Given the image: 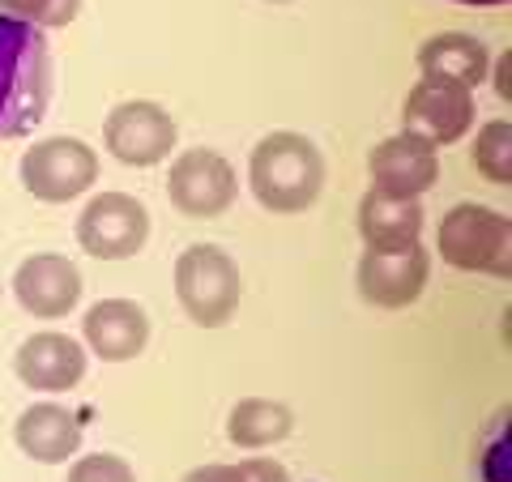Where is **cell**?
<instances>
[{"label":"cell","instance_id":"9a60e30c","mask_svg":"<svg viewBox=\"0 0 512 482\" xmlns=\"http://www.w3.org/2000/svg\"><path fill=\"white\" fill-rule=\"evenodd\" d=\"M13 440H18V448L30 461L64 465L82 448V423L64 406H56V401H39V406L22 410L18 427H13Z\"/></svg>","mask_w":512,"mask_h":482},{"label":"cell","instance_id":"d6986e66","mask_svg":"<svg viewBox=\"0 0 512 482\" xmlns=\"http://www.w3.org/2000/svg\"><path fill=\"white\" fill-rule=\"evenodd\" d=\"M470 158L491 184H512V124L508 120H487L483 128H478Z\"/></svg>","mask_w":512,"mask_h":482},{"label":"cell","instance_id":"ac0fdd59","mask_svg":"<svg viewBox=\"0 0 512 482\" xmlns=\"http://www.w3.org/2000/svg\"><path fill=\"white\" fill-rule=\"evenodd\" d=\"M291 427H295V414L286 410L282 401H269V397H244V401H235L227 414V440L239 448L278 444L291 436Z\"/></svg>","mask_w":512,"mask_h":482},{"label":"cell","instance_id":"5b68a950","mask_svg":"<svg viewBox=\"0 0 512 482\" xmlns=\"http://www.w3.org/2000/svg\"><path fill=\"white\" fill-rule=\"evenodd\" d=\"M99 180V154L77 137H43L22 154V188L43 205L77 201Z\"/></svg>","mask_w":512,"mask_h":482},{"label":"cell","instance_id":"277c9868","mask_svg":"<svg viewBox=\"0 0 512 482\" xmlns=\"http://www.w3.org/2000/svg\"><path fill=\"white\" fill-rule=\"evenodd\" d=\"M436 248L453 269L508 278L512 273V222L504 214L487 210V205L461 201L440 218Z\"/></svg>","mask_w":512,"mask_h":482},{"label":"cell","instance_id":"ba28073f","mask_svg":"<svg viewBox=\"0 0 512 482\" xmlns=\"http://www.w3.org/2000/svg\"><path fill=\"white\" fill-rule=\"evenodd\" d=\"M427 273H431V261H427L419 239L397 244V248H363L359 295L372 303V308H384V312L410 308V303L423 295Z\"/></svg>","mask_w":512,"mask_h":482},{"label":"cell","instance_id":"e0dca14e","mask_svg":"<svg viewBox=\"0 0 512 482\" xmlns=\"http://www.w3.org/2000/svg\"><path fill=\"white\" fill-rule=\"evenodd\" d=\"M359 231L367 239V248L410 244L423 231V205L419 197H393V192L367 188V197L359 201Z\"/></svg>","mask_w":512,"mask_h":482},{"label":"cell","instance_id":"44dd1931","mask_svg":"<svg viewBox=\"0 0 512 482\" xmlns=\"http://www.w3.org/2000/svg\"><path fill=\"white\" fill-rule=\"evenodd\" d=\"M0 13L39 30H60L82 13V0H0Z\"/></svg>","mask_w":512,"mask_h":482},{"label":"cell","instance_id":"d4e9b609","mask_svg":"<svg viewBox=\"0 0 512 482\" xmlns=\"http://www.w3.org/2000/svg\"><path fill=\"white\" fill-rule=\"evenodd\" d=\"M269 5H291V0H269Z\"/></svg>","mask_w":512,"mask_h":482},{"label":"cell","instance_id":"603a6c76","mask_svg":"<svg viewBox=\"0 0 512 482\" xmlns=\"http://www.w3.org/2000/svg\"><path fill=\"white\" fill-rule=\"evenodd\" d=\"M495 69V90H500V99H512V82H508V69H512V52H504L500 60L491 64Z\"/></svg>","mask_w":512,"mask_h":482},{"label":"cell","instance_id":"3957f363","mask_svg":"<svg viewBox=\"0 0 512 482\" xmlns=\"http://www.w3.org/2000/svg\"><path fill=\"white\" fill-rule=\"evenodd\" d=\"M244 295V278L239 265L214 244H192L175 261V299L188 312L192 325L201 329H222L231 325V316Z\"/></svg>","mask_w":512,"mask_h":482},{"label":"cell","instance_id":"8fae6325","mask_svg":"<svg viewBox=\"0 0 512 482\" xmlns=\"http://www.w3.org/2000/svg\"><path fill=\"white\" fill-rule=\"evenodd\" d=\"M13 295H18V303L30 316L60 320L82 299V273H77L69 256H56V252L26 256L18 273H13Z\"/></svg>","mask_w":512,"mask_h":482},{"label":"cell","instance_id":"cb8c5ba5","mask_svg":"<svg viewBox=\"0 0 512 482\" xmlns=\"http://www.w3.org/2000/svg\"><path fill=\"white\" fill-rule=\"evenodd\" d=\"M457 5H470V9H500L508 0H457Z\"/></svg>","mask_w":512,"mask_h":482},{"label":"cell","instance_id":"8992f818","mask_svg":"<svg viewBox=\"0 0 512 482\" xmlns=\"http://www.w3.org/2000/svg\"><path fill=\"white\" fill-rule=\"evenodd\" d=\"M146 239H150V214L128 192H99L77 218V244L94 261H128V256L146 248Z\"/></svg>","mask_w":512,"mask_h":482},{"label":"cell","instance_id":"2e32d148","mask_svg":"<svg viewBox=\"0 0 512 482\" xmlns=\"http://www.w3.org/2000/svg\"><path fill=\"white\" fill-rule=\"evenodd\" d=\"M419 73L436 77V82H448V86L474 90L491 77V56H487L483 39L448 30V35H431L419 47Z\"/></svg>","mask_w":512,"mask_h":482},{"label":"cell","instance_id":"30bf717a","mask_svg":"<svg viewBox=\"0 0 512 482\" xmlns=\"http://www.w3.org/2000/svg\"><path fill=\"white\" fill-rule=\"evenodd\" d=\"M402 124L406 133L431 141V146H457L474 128V99L470 90L436 82V77H419L414 90L402 103Z\"/></svg>","mask_w":512,"mask_h":482},{"label":"cell","instance_id":"6da1fadb","mask_svg":"<svg viewBox=\"0 0 512 482\" xmlns=\"http://www.w3.org/2000/svg\"><path fill=\"white\" fill-rule=\"evenodd\" d=\"M52 99V52L39 26L0 13V141L35 133Z\"/></svg>","mask_w":512,"mask_h":482},{"label":"cell","instance_id":"52a82bcc","mask_svg":"<svg viewBox=\"0 0 512 482\" xmlns=\"http://www.w3.org/2000/svg\"><path fill=\"white\" fill-rule=\"evenodd\" d=\"M167 197L188 218H218L239 197V175L218 150H184L167 171Z\"/></svg>","mask_w":512,"mask_h":482},{"label":"cell","instance_id":"9c48e42d","mask_svg":"<svg viewBox=\"0 0 512 482\" xmlns=\"http://www.w3.org/2000/svg\"><path fill=\"white\" fill-rule=\"evenodd\" d=\"M103 146L124 167H158L175 150V120L150 99L120 103L103 124Z\"/></svg>","mask_w":512,"mask_h":482},{"label":"cell","instance_id":"5bb4252c","mask_svg":"<svg viewBox=\"0 0 512 482\" xmlns=\"http://www.w3.org/2000/svg\"><path fill=\"white\" fill-rule=\"evenodd\" d=\"M82 333L103 363H128L150 342V316L133 299H99L86 312Z\"/></svg>","mask_w":512,"mask_h":482},{"label":"cell","instance_id":"7c38bea8","mask_svg":"<svg viewBox=\"0 0 512 482\" xmlns=\"http://www.w3.org/2000/svg\"><path fill=\"white\" fill-rule=\"evenodd\" d=\"M367 171H372V188L393 192V197H423V192L440 180V154L431 141L402 133L389 137L367 154Z\"/></svg>","mask_w":512,"mask_h":482},{"label":"cell","instance_id":"ffe728a7","mask_svg":"<svg viewBox=\"0 0 512 482\" xmlns=\"http://www.w3.org/2000/svg\"><path fill=\"white\" fill-rule=\"evenodd\" d=\"M184 482H291V474L274 457H248L239 465H197L184 474Z\"/></svg>","mask_w":512,"mask_h":482},{"label":"cell","instance_id":"4fadbf2b","mask_svg":"<svg viewBox=\"0 0 512 482\" xmlns=\"http://www.w3.org/2000/svg\"><path fill=\"white\" fill-rule=\"evenodd\" d=\"M13 372L26 389L39 393H69L86 376V350L69 333H35L13 355Z\"/></svg>","mask_w":512,"mask_h":482},{"label":"cell","instance_id":"7a4b0ae2","mask_svg":"<svg viewBox=\"0 0 512 482\" xmlns=\"http://www.w3.org/2000/svg\"><path fill=\"white\" fill-rule=\"evenodd\" d=\"M248 184L252 197L274 214H303L320 201L325 188V158H320L316 141L303 133H269L256 141L248 158Z\"/></svg>","mask_w":512,"mask_h":482},{"label":"cell","instance_id":"7402d4cb","mask_svg":"<svg viewBox=\"0 0 512 482\" xmlns=\"http://www.w3.org/2000/svg\"><path fill=\"white\" fill-rule=\"evenodd\" d=\"M69 482H137V474L116 453H86L69 465Z\"/></svg>","mask_w":512,"mask_h":482}]
</instances>
